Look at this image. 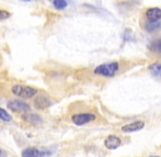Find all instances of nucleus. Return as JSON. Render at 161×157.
Segmentation results:
<instances>
[{
    "instance_id": "f257e3e1",
    "label": "nucleus",
    "mask_w": 161,
    "mask_h": 157,
    "mask_svg": "<svg viewBox=\"0 0 161 157\" xmlns=\"http://www.w3.org/2000/svg\"><path fill=\"white\" fill-rule=\"evenodd\" d=\"M119 63L117 61H112L97 66L93 70V72L97 75H101V77H105V78H112L119 72Z\"/></svg>"
},
{
    "instance_id": "f03ea898",
    "label": "nucleus",
    "mask_w": 161,
    "mask_h": 157,
    "mask_svg": "<svg viewBox=\"0 0 161 157\" xmlns=\"http://www.w3.org/2000/svg\"><path fill=\"white\" fill-rule=\"evenodd\" d=\"M11 93L15 96H19L21 98H34L37 95L38 91L37 89L29 85H22V84H15L11 87Z\"/></svg>"
},
{
    "instance_id": "7ed1b4c3",
    "label": "nucleus",
    "mask_w": 161,
    "mask_h": 157,
    "mask_svg": "<svg viewBox=\"0 0 161 157\" xmlns=\"http://www.w3.org/2000/svg\"><path fill=\"white\" fill-rule=\"evenodd\" d=\"M7 107L10 109L12 113H18V114H28L31 110V106L26 102L22 99H17V98H12L7 103Z\"/></svg>"
},
{
    "instance_id": "20e7f679",
    "label": "nucleus",
    "mask_w": 161,
    "mask_h": 157,
    "mask_svg": "<svg viewBox=\"0 0 161 157\" xmlns=\"http://www.w3.org/2000/svg\"><path fill=\"white\" fill-rule=\"evenodd\" d=\"M97 119V116L92 113H78L71 116V121L76 125H85Z\"/></svg>"
},
{
    "instance_id": "39448f33",
    "label": "nucleus",
    "mask_w": 161,
    "mask_h": 157,
    "mask_svg": "<svg viewBox=\"0 0 161 157\" xmlns=\"http://www.w3.org/2000/svg\"><path fill=\"white\" fill-rule=\"evenodd\" d=\"M33 104L35 108L40 109V110H44V109L51 107L53 102H52L51 97H49L48 95H46L45 93H41V94H37V95L33 98Z\"/></svg>"
},
{
    "instance_id": "423d86ee",
    "label": "nucleus",
    "mask_w": 161,
    "mask_h": 157,
    "mask_svg": "<svg viewBox=\"0 0 161 157\" xmlns=\"http://www.w3.org/2000/svg\"><path fill=\"white\" fill-rule=\"evenodd\" d=\"M51 154V152L46 149H40L37 147H26L22 151V157H46Z\"/></svg>"
},
{
    "instance_id": "0eeeda50",
    "label": "nucleus",
    "mask_w": 161,
    "mask_h": 157,
    "mask_svg": "<svg viewBox=\"0 0 161 157\" xmlns=\"http://www.w3.org/2000/svg\"><path fill=\"white\" fill-rule=\"evenodd\" d=\"M145 18L149 22H160L161 21V8L153 7L145 11Z\"/></svg>"
},
{
    "instance_id": "6e6552de",
    "label": "nucleus",
    "mask_w": 161,
    "mask_h": 157,
    "mask_svg": "<svg viewBox=\"0 0 161 157\" xmlns=\"http://www.w3.org/2000/svg\"><path fill=\"white\" fill-rule=\"evenodd\" d=\"M122 140L119 136L114 135V134H111L108 138L104 140V145L108 149H116L121 146Z\"/></svg>"
},
{
    "instance_id": "1a4fd4ad",
    "label": "nucleus",
    "mask_w": 161,
    "mask_h": 157,
    "mask_svg": "<svg viewBox=\"0 0 161 157\" xmlns=\"http://www.w3.org/2000/svg\"><path fill=\"white\" fill-rule=\"evenodd\" d=\"M145 127V122L142 120H137L134 121V122H130L128 124H125L122 127V132L124 133H131V132H137L139 130H142V128Z\"/></svg>"
},
{
    "instance_id": "9d476101",
    "label": "nucleus",
    "mask_w": 161,
    "mask_h": 157,
    "mask_svg": "<svg viewBox=\"0 0 161 157\" xmlns=\"http://www.w3.org/2000/svg\"><path fill=\"white\" fill-rule=\"evenodd\" d=\"M149 73L155 78L161 81V62H153L148 67Z\"/></svg>"
},
{
    "instance_id": "9b49d317",
    "label": "nucleus",
    "mask_w": 161,
    "mask_h": 157,
    "mask_svg": "<svg viewBox=\"0 0 161 157\" xmlns=\"http://www.w3.org/2000/svg\"><path fill=\"white\" fill-rule=\"evenodd\" d=\"M142 28L149 33H155L158 32V31L161 30V21L160 22H149L146 21L144 23V26Z\"/></svg>"
},
{
    "instance_id": "f8f14e48",
    "label": "nucleus",
    "mask_w": 161,
    "mask_h": 157,
    "mask_svg": "<svg viewBox=\"0 0 161 157\" xmlns=\"http://www.w3.org/2000/svg\"><path fill=\"white\" fill-rule=\"evenodd\" d=\"M22 118L25 121H28V122L34 123V124H38V123L43 122L42 117L40 115H37V114H32V113L24 114V115H22Z\"/></svg>"
},
{
    "instance_id": "ddd939ff",
    "label": "nucleus",
    "mask_w": 161,
    "mask_h": 157,
    "mask_svg": "<svg viewBox=\"0 0 161 157\" xmlns=\"http://www.w3.org/2000/svg\"><path fill=\"white\" fill-rule=\"evenodd\" d=\"M149 48H150V50L153 51V53H157V55L161 56V37H158V38L153 39V42L150 43Z\"/></svg>"
},
{
    "instance_id": "4468645a",
    "label": "nucleus",
    "mask_w": 161,
    "mask_h": 157,
    "mask_svg": "<svg viewBox=\"0 0 161 157\" xmlns=\"http://www.w3.org/2000/svg\"><path fill=\"white\" fill-rule=\"evenodd\" d=\"M0 120L4 121V122H10L12 121V116L8 113L4 108L0 107Z\"/></svg>"
},
{
    "instance_id": "2eb2a0df",
    "label": "nucleus",
    "mask_w": 161,
    "mask_h": 157,
    "mask_svg": "<svg viewBox=\"0 0 161 157\" xmlns=\"http://www.w3.org/2000/svg\"><path fill=\"white\" fill-rule=\"evenodd\" d=\"M52 4H53L54 8L57 9V10H64V9L67 8L68 2L65 1V0H55V1L52 2Z\"/></svg>"
},
{
    "instance_id": "dca6fc26",
    "label": "nucleus",
    "mask_w": 161,
    "mask_h": 157,
    "mask_svg": "<svg viewBox=\"0 0 161 157\" xmlns=\"http://www.w3.org/2000/svg\"><path fill=\"white\" fill-rule=\"evenodd\" d=\"M10 17H11V13L9 12V11H7V10H1V9H0V21L8 19V18H10Z\"/></svg>"
},
{
    "instance_id": "f3484780",
    "label": "nucleus",
    "mask_w": 161,
    "mask_h": 157,
    "mask_svg": "<svg viewBox=\"0 0 161 157\" xmlns=\"http://www.w3.org/2000/svg\"><path fill=\"white\" fill-rule=\"evenodd\" d=\"M149 157H160V156H157V155H151V156H149Z\"/></svg>"
},
{
    "instance_id": "a211bd4d",
    "label": "nucleus",
    "mask_w": 161,
    "mask_h": 157,
    "mask_svg": "<svg viewBox=\"0 0 161 157\" xmlns=\"http://www.w3.org/2000/svg\"><path fill=\"white\" fill-rule=\"evenodd\" d=\"M1 155H2V151H1V149H0V157H1Z\"/></svg>"
}]
</instances>
